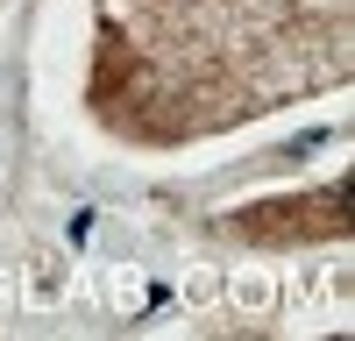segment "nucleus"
<instances>
[{
	"label": "nucleus",
	"mask_w": 355,
	"mask_h": 341,
	"mask_svg": "<svg viewBox=\"0 0 355 341\" xmlns=\"http://www.w3.org/2000/svg\"><path fill=\"white\" fill-rule=\"evenodd\" d=\"M355 64V0H100L93 114L185 142L327 93Z\"/></svg>",
	"instance_id": "f257e3e1"
},
{
	"label": "nucleus",
	"mask_w": 355,
	"mask_h": 341,
	"mask_svg": "<svg viewBox=\"0 0 355 341\" xmlns=\"http://www.w3.org/2000/svg\"><path fill=\"white\" fill-rule=\"evenodd\" d=\"M234 235L249 242H327V235H348V185H320L306 199H270V207H249L227 220Z\"/></svg>",
	"instance_id": "f03ea898"
}]
</instances>
